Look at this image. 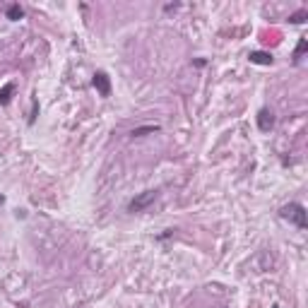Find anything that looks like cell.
I'll return each instance as SVG.
<instances>
[{
    "instance_id": "obj_10",
    "label": "cell",
    "mask_w": 308,
    "mask_h": 308,
    "mask_svg": "<svg viewBox=\"0 0 308 308\" xmlns=\"http://www.w3.org/2000/svg\"><path fill=\"white\" fill-rule=\"evenodd\" d=\"M306 17H308L306 10H299V12L289 15V22H292V24H304V22H306Z\"/></svg>"
},
{
    "instance_id": "obj_7",
    "label": "cell",
    "mask_w": 308,
    "mask_h": 308,
    "mask_svg": "<svg viewBox=\"0 0 308 308\" xmlns=\"http://www.w3.org/2000/svg\"><path fill=\"white\" fill-rule=\"evenodd\" d=\"M5 17H7L10 22H17V19H22V17H24V10H22V7H19L17 2H15V5H10V7H7Z\"/></svg>"
},
{
    "instance_id": "obj_12",
    "label": "cell",
    "mask_w": 308,
    "mask_h": 308,
    "mask_svg": "<svg viewBox=\"0 0 308 308\" xmlns=\"http://www.w3.org/2000/svg\"><path fill=\"white\" fill-rule=\"evenodd\" d=\"M2 202H5V197H2V195H0V205H2Z\"/></svg>"
},
{
    "instance_id": "obj_4",
    "label": "cell",
    "mask_w": 308,
    "mask_h": 308,
    "mask_svg": "<svg viewBox=\"0 0 308 308\" xmlns=\"http://www.w3.org/2000/svg\"><path fill=\"white\" fill-rule=\"evenodd\" d=\"M272 125H275V116H272V111L260 109V111H258V128H260V132H270V130H272Z\"/></svg>"
},
{
    "instance_id": "obj_2",
    "label": "cell",
    "mask_w": 308,
    "mask_h": 308,
    "mask_svg": "<svg viewBox=\"0 0 308 308\" xmlns=\"http://www.w3.org/2000/svg\"><path fill=\"white\" fill-rule=\"evenodd\" d=\"M154 200H157V190H145V193H140L137 197H132V200H130L128 210H130V212H142V210H145V207H149Z\"/></svg>"
},
{
    "instance_id": "obj_11",
    "label": "cell",
    "mask_w": 308,
    "mask_h": 308,
    "mask_svg": "<svg viewBox=\"0 0 308 308\" xmlns=\"http://www.w3.org/2000/svg\"><path fill=\"white\" fill-rule=\"evenodd\" d=\"M36 113H39V101L34 99V101H32V116H29V125H34V121H36Z\"/></svg>"
},
{
    "instance_id": "obj_9",
    "label": "cell",
    "mask_w": 308,
    "mask_h": 308,
    "mask_svg": "<svg viewBox=\"0 0 308 308\" xmlns=\"http://www.w3.org/2000/svg\"><path fill=\"white\" fill-rule=\"evenodd\" d=\"M306 49H308V39H301V41H299V46H296V51H294V63L301 61V56L306 53Z\"/></svg>"
},
{
    "instance_id": "obj_3",
    "label": "cell",
    "mask_w": 308,
    "mask_h": 308,
    "mask_svg": "<svg viewBox=\"0 0 308 308\" xmlns=\"http://www.w3.org/2000/svg\"><path fill=\"white\" fill-rule=\"evenodd\" d=\"M92 84H94V89H97L101 97H109V94H111V80H109V75H106L104 70L94 72V80H92Z\"/></svg>"
},
{
    "instance_id": "obj_1",
    "label": "cell",
    "mask_w": 308,
    "mask_h": 308,
    "mask_svg": "<svg viewBox=\"0 0 308 308\" xmlns=\"http://www.w3.org/2000/svg\"><path fill=\"white\" fill-rule=\"evenodd\" d=\"M279 217H282V219H287V222H292V224H294V227H299V229H306V227H308L306 207H304V205H299V202H289V205H284V207L279 210Z\"/></svg>"
},
{
    "instance_id": "obj_8",
    "label": "cell",
    "mask_w": 308,
    "mask_h": 308,
    "mask_svg": "<svg viewBox=\"0 0 308 308\" xmlns=\"http://www.w3.org/2000/svg\"><path fill=\"white\" fill-rule=\"evenodd\" d=\"M159 130V125H145V128H135L130 135L132 137H145V135H149V132H157Z\"/></svg>"
},
{
    "instance_id": "obj_13",
    "label": "cell",
    "mask_w": 308,
    "mask_h": 308,
    "mask_svg": "<svg viewBox=\"0 0 308 308\" xmlns=\"http://www.w3.org/2000/svg\"><path fill=\"white\" fill-rule=\"evenodd\" d=\"M275 308H279V306H275Z\"/></svg>"
},
{
    "instance_id": "obj_5",
    "label": "cell",
    "mask_w": 308,
    "mask_h": 308,
    "mask_svg": "<svg viewBox=\"0 0 308 308\" xmlns=\"http://www.w3.org/2000/svg\"><path fill=\"white\" fill-rule=\"evenodd\" d=\"M248 61L255 63V65H272V53H267V51H250V56H248Z\"/></svg>"
},
{
    "instance_id": "obj_6",
    "label": "cell",
    "mask_w": 308,
    "mask_h": 308,
    "mask_svg": "<svg viewBox=\"0 0 308 308\" xmlns=\"http://www.w3.org/2000/svg\"><path fill=\"white\" fill-rule=\"evenodd\" d=\"M12 94H15V82H7V84L0 89V104L7 106V104L12 101Z\"/></svg>"
}]
</instances>
